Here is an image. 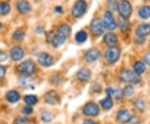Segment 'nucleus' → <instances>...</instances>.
<instances>
[{
    "label": "nucleus",
    "mask_w": 150,
    "mask_h": 124,
    "mask_svg": "<svg viewBox=\"0 0 150 124\" xmlns=\"http://www.w3.org/2000/svg\"><path fill=\"white\" fill-rule=\"evenodd\" d=\"M66 36H64L62 32H60L57 29L56 31L54 32H50L48 35V43H52V45L55 47V48H58L59 46H61L62 44H64V43L66 40Z\"/></svg>",
    "instance_id": "nucleus-1"
},
{
    "label": "nucleus",
    "mask_w": 150,
    "mask_h": 124,
    "mask_svg": "<svg viewBox=\"0 0 150 124\" xmlns=\"http://www.w3.org/2000/svg\"><path fill=\"white\" fill-rule=\"evenodd\" d=\"M118 13L124 19L129 18L132 13V7L128 0H121L117 4Z\"/></svg>",
    "instance_id": "nucleus-2"
},
{
    "label": "nucleus",
    "mask_w": 150,
    "mask_h": 124,
    "mask_svg": "<svg viewBox=\"0 0 150 124\" xmlns=\"http://www.w3.org/2000/svg\"><path fill=\"white\" fill-rule=\"evenodd\" d=\"M35 68H36V67H35L34 63L30 59L23 62L21 64H19V66L18 67V72L25 76L31 75L32 73H34Z\"/></svg>",
    "instance_id": "nucleus-3"
},
{
    "label": "nucleus",
    "mask_w": 150,
    "mask_h": 124,
    "mask_svg": "<svg viewBox=\"0 0 150 124\" xmlns=\"http://www.w3.org/2000/svg\"><path fill=\"white\" fill-rule=\"evenodd\" d=\"M87 4L84 0H78L72 8V14L75 18L81 17L86 11Z\"/></svg>",
    "instance_id": "nucleus-4"
},
{
    "label": "nucleus",
    "mask_w": 150,
    "mask_h": 124,
    "mask_svg": "<svg viewBox=\"0 0 150 124\" xmlns=\"http://www.w3.org/2000/svg\"><path fill=\"white\" fill-rule=\"evenodd\" d=\"M121 79L124 82H132V83H138L140 81L139 74L134 73L133 71L130 70H124L121 73L120 75Z\"/></svg>",
    "instance_id": "nucleus-5"
},
{
    "label": "nucleus",
    "mask_w": 150,
    "mask_h": 124,
    "mask_svg": "<svg viewBox=\"0 0 150 124\" xmlns=\"http://www.w3.org/2000/svg\"><path fill=\"white\" fill-rule=\"evenodd\" d=\"M119 56H120V50L115 47L109 48L105 53V58L109 63H116L119 58Z\"/></svg>",
    "instance_id": "nucleus-6"
},
{
    "label": "nucleus",
    "mask_w": 150,
    "mask_h": 124,
    "mask_svg": "<svg viewBox=\"0 0 150 124\" xmlns=\"http://www.w3.org/2000/svg\"><path fill=\"white\" fill-rule=\"evenodd\" d=\"M103 23L104 27L108 29V30H113L117 27V23H116V21L114 19V17L110 11H107L104 13Z\"/></svg>",
    "instance_id": "nucleus-7"
},
{
    "label": "nucleus",
    "mask_w": 150,
    "mask_h": 124,
    "mask_svg": "<svg viewBox=\"0 0 150 124\" xmlns=\"http://www.w3.org/2000/svg\"><path fill=\"white\" fill-rule=\"evenodd\" d=\"M91 31L94 34V35H97V36H99L101 35L103 31H104V26H103V21L101 19L98 18H93L91 22Z\"/></svg>",
    "instance_id": "nucleus-8"
},
{
    "label": "nucleus",
    "mask_w": 150,
    "mask_h": 124,
    "mask_svg": "<svg viewBox=\"0 0 150 124\" xmlns=\"http://www.w3.org/2000/svg\"><path fill=\"white\" fill-rule=\"evenodd\" d=\"M38 62L43 67H49L53 64V58L47 53H40L37 55Z\"/></svg>",
    "instance_id": "nucleus-9"
},
{
    "label": "nucleus",
    "mask_w": 150,
    "mask_h": 124,
    "mask_svg": "<svg viewBox=\"0 0 150 124\" xmlns=\"http://www.w3.org/2000/svg\"><path fill=\"white\" fill-rule=\"evenodd\" d=\"M83 113L88 116H96L99 113V108L96 103H87L83 108Z\"/></svg>",
    "instance_id": "nucleus-10"
},
{
    "label": "nucleus",
    "mask_w": 150,
    "mask_h": 124,
    "mask_svg": "<svg viewBox=\"0 0 150 124\" xmlns=\"http://www.w3.org/2000/svg\"><path fill=\"white\" fill-rule=\"evenodd\" d=\"M150 33V24L149 23H142L137 27L136 34L139 38H144Z\"/></svg>",
    "instance_id": "nucleus-11"
},
{
    "label": "nucleus",
    "mask_w": 150,
    "mask_h": 124,
    "mask_svg": "<svg viewBox=\"0 0 150 124\" xmlns=\"http://www.w3.org/2000/svg\"><path fill=\"white\" fill-rule=\"evenodd\" d=\"M23 55H24V53H23V50L22 49L21 47L16 46L11 49L10 57L13 61H18V60L22 59Z\"/></svg>",
    "instance_id": "nucleus-12"
},
{
    "label": "nucleus",
    "mask_w": 150,
    "mask_h": 124,
    "mask_svg": "<svg viewBox=\"0 0 150 124\" xmlns=\"http://www.w3.org/2000/svg\"><path fill=\"white\" fill-rule=\"evenodd\" d=\"M17 9L21 13H27L31 10V6L29 3L25 0H19L17 3Z\"/></svg>",
    "instance_id": "nucleus-13"
},
{
    "label": "nucleus",
    "mask_w": 150,
    "mask_h": 124,
    "mask_svg": "<svg viewBox=\"0 0 150 124\" xmlns=\"http://www.w3.org/2000/svg\"><path fill=\"white\" fill-rule=\"evenodd\" d=\"M44 100H45L46 103L54 105V104L58 103V102H59V96L54 91H49L45 94Z\"/></svg>",
    "instance_id": "nucleus-14"
},
{
    "label": "nucleus",
    "mask_w": 150,
    "mask_h": 124,
    "mask_svg": "<svg viewBox=\"0 0 150 124\" xmlns=\"http://www.w3.org/2000/svg\"><path fill=\"white\" fill-rule=\"evenodd\" d=\"M100 57V52L97 49L88 51L85 54V59L88 62H94Z\"/></svg>",
    "instance_id": "nucleus-15"
},
{
    "label": "nucleus",
    "mask_w": 150,
    "mask_h": 124,
    "mask_svg": "<svg viewBox=\"0 0 150 124\" xmlns=\"http://www.w3.org/2000/svg\"><path fill=\"white\" fill-rule=\"evenodd\" d=\"M117 118H118V121L119 123H124L129 122L132 118V117H131V114L129 113L128 111L122 110V111L118 112V115H117Z\"/></svg>",
    "instance_id": "nucleus-16"
},
{
    "label": "nucleus",
    "mask_w": 150,
    "mask_h": 124,
    "mask_svg": "<svg viewBox=\"0 0 150 124\" xmlns=\"http://www.w3.org/2000/svg\"><path fill=\"white\" fill-rule=\"evenodd\" d=\"M104 42L106 43L107 45L112 47L117 43L118 38L113 32H108L107 34H105V36H104Z\"/></svg>",
    "instance_id": "nucleus-17"
},
{
    "label": "nucleus",
    "mask_w": 150,
    "mask_h": 124,
    "mask_svg": "<svg viewBox=\"0 0 150 124\" xmlns=\"http://www.w3.org/2000/svg\"><path fill=\"white\" fill-rule=\"evenodd\" d=\"M77 77H78V78L80 81H88L90 78V77H91V73H90V71L88 70V69H87V68H81L80 70L78 72Z\"/></svg>",
    "instance_id": "nucleus-18"
},
{
    "label": "nucleus",
    "mask_w": 150,
    "mask_h": 124,
    "mask_svg": "<svg viewBox=\"0 0 150 124\" xmlns=\"http://www.w3.org/2000/svg\"><path fill=\"white\" fill-rule=\"evenodd\" d=\"M18 84H19V86L23 87V88H29V87H32L33 86L34 81L31 78L23 77V78H21L18 80Z\"/></svg>",
    "instance_id": "nucleus-19"
},
{
    "label": "nucleus",
    "mask_w": 150,
    "mask_h": 124,
    "mask_svg": "<svg viewBox=\"0 0 150 124\" xmlns=\"http://www.w3.org/2000/svg\"><path fill=\"white\" fill-rule=\"evenodd\" d=\"M20 98V95L19 93L14 90H12V91H9V92H7L6 94V99L9 102V103H16L19 100Z\"/></svg>",
    "instance_id": "nucleus-20"
},
{
    "label": "nucleus",
    "mask_w": 150,
    "mask_h": 124,
    "mask_svg": "<svg viewBox=\"0 0 150 124\" xmlns=\"http://www.w3.org/2000/svg\"><path fill=\"white\" fill-rule=\"evenodd\" d=\"M139 15L140 18L147 19L150 18V6H142L139 9Z\"/></svg>",
    "instance_id": "nucleus-21"
},
{
    "label": "nucleus",
    "mask_w": 150,
    "mask_h": 124,
    "mask_svg": "<svg viewBox=\"0 0 150 124\" xmlns=\"http://www.w3.org/2000/svg\"><path fill=\"white\" fill-rule=\"evenodd\" d=\"M145 64L143 63V62H136L135 64H134V70H135V73L137 74H142L144 73L145 71Z\"/></svg>",
    "instance_id": "nucleus-22"
},
{
    "label": "nucleus",
    "mask_w": 150,
    "mask_h": 124,
    "mask_svg": "<svg viewBox=\"0 0 150 124\" xmlns=\"http://www.w3.org/2000/svg\"><path fill=\"white\" fill-rule=\"evenodd\" d=\"M87 38H88V34L85 31H79L76 33L75 35V39L77 42L79 43H83L87 40Z\"/></svg>",
    "instance_id": "nucleus-23"
},
{
    "label": "nucleus",
    "mask_w": 150,
    "mask_h": 124,
    "mask_svg": "<svg viewBox=\"0 0 150 124\" xmlns=\"http://www.w3.org/2000/svg\"><path fill=\"white\" fill-rule=\"evenodd\" d=\"M100 104L102 105V107L104 108V109H106V110H108V109H110V108L112 107V98H111L110 97H106V98H104V99L101 100V102H100Z\"/></svg>",
    "instance_id": "nucleus-24"
},
{
    "label": "nucleus",
    "mask_w": 150,
    "mask_h": 124,
    "mask_svg": "<svg viewBox=\"0 0 150 124\" xmlns=\"http://www.w3.org/2000/svg\"><path fill=\"white\" fill-rule=\"evenodd\" d=\"M58 30H59L60 32H62L64 36L68 37L70 34V32H71V27H70L68 24L63 23V24H61V25L58 27Z\"/></svg>",
    "instance_id": "nucleus-25"
},
{
    "label": "nucleus",
    "mask_w": 150,
    "mask_h": 124,
    "mask_svg": "<svg viewBox=\"0 0 150 124\" xmlns=\"http://www.w3.org/2000/svg\"><path fill=\"white\" fill-rule=\"evenodd\" d=\"M24 102L27 103L28 106H32L37 103L38 99L36 96L34 95H27L24 97Z\"/></svg>",
    "instance_id": "nucleus-26"
},
{
    "label": "nucleus",
    "mask_w": 150,
    "mask_h": 124,
    "mask_svg": "<svg viewBox=\"0 0 150 124\" xmlns=\"http://www.w3.org/2000/svg\"><path fill=\"white\" fill-rule=\"evenodd\" d=\"M10 11V5L8 3H1L0 4V14L5 15Z\"/></svg>",
    "instance_id": "nucleus-27"
},
{
    "label": "nucleus",
    "mask_w": 150,
    "mask_h": 124,
    "mask_svg": "<svg viewBox=\"0 0 150 124\" xmlns=\"http://www.w3.org/2000/svg\"><path fill=\"white\" fill-rule=\"evenodd\" d=\"M24 36H25V32L22 29H19V30H17L16 32L13 33V38L16 41H20L24 38Z\"/></svg>",
    "instance_id": "nucleus-28"
},
{
    "label": "nucleus",
    "mask_w": 150,
    "mask_h": 124,
    "mask_svg": "<svg viewBox=\"0 0 150 124\" xmlns=\"http://www.w3.org/2000/svg\"><path fill=\"white\" fill-rule=\"evenodd\" d=\"M123 94L126 97H130L134 94V87L132 86H127L123 89Z\"/></svg>",
    "instance_id": "nucleus-29"
},
{
    "label": "nucleus",
    "mask_w": 150,
    "mask_h": 124,
    "mask_svg": "<svg viewBox=\"0 0 150 124\" xmlns=\"http://www.w3.org/2000/svg\"><path fill=\"white\" fill-rule=\"evenodd\" d=\"M14 124H29V120L27 118L19 117V118H17L15 119Z\"/></svg>",
    "instance_id": "nucleus-30"
},
{
    "label": "nucleus",
    "mask_w": 150,
    "mask_h": 124,
    "mask_svg": "<svg viewBox=\"0 0 150 124\" xmlns=\"http://www.w3.org/2000/svg\"><path fill=\"white\" fill-rule=\"evenodd\" d=\"M134 105L135 108H138V109H139V110H144V108L145 107L144 103L142 100H140V99L136 100V101L134 103Z\"/></svg>",
    "instance_id": "nucleus-31"
},
{
    "label": "nucleus",
    "mask_w": 150,
    "mask_h": 124,
    "mask_svg": "<svg viewBox=\"0 0 150 124\" xmlns=\"http://www.w3.org/2000/svg\"><path fill=\"white\" fill-rule=\"evenodd\" d=\"M52 118H53V117H52L51 113H49L48 112H44L42 114V119L44 122H50Z\"/></svg>",
    "instance_id": "nucleus-32"
},
{
    "label": "nucleus",
    "mask_w": 150,
    "mask_h": 124,
    "mask_svg": "<svg viewBox=\"0 0 150 124\" xmlns=\"http://www.w3.org/2000/svg\"><path fill=\"white\" fill-rule=\"evenodd\" d=\"M119 23H120L119 24V27H121V29L123 30V31L126 30L128 28V27H129V23L127 22L126 19H124V18H123V20H121Z\"/></svg>",
    "instance_id": "nucleus-33"
},
{
    "label": "nucleus",
    "mask_w": 150,
    "mask_h": 124,
    "mask_svg": "<svg viewBox=\"0 0 150 124\" xmlns=\"http://www.w3.org/2000/svg\"><path fill=\"white\" fill-rule=\"evenodd\" d=\"M22 112L25 114H29V113H31L33 112V108H31L30 106H27V107L23 108V109H22Z\"/></svg>",
    "instance_id": "nucleus-34"
},
{
    "label": "nucleus",
    "mask_w": 150,
    "mask_h": 124,
    "mask_svg": "<svg viewBox=\"0 0 150 124\" xmlns=\"http://www.w3.org/2000/svg\"><path fill=\"white\" fill-rule=\"evenodd\" d=\"M107 93L108 95V97H114L115 95V89H112V88H108L107 89Z\"/></svg>",
    "instance_id": "nucleus-35"
},
{
    "label": "nucleus",
    "mask_w": 150,
    "mask_h": 124,
    "mask_svg": "<svg viewBox=\"0 0 150 124\" xmlns=\"http://www.w3.org/2000/svg\"><path fill=\"white\" fill-rule=\"evenodd\" d=\"M5 73H6L5 68L0 65V79H1V78H3L4 77V75H5Z\"/></svg>",
    "instance_id": "nucleus-36"
},
{
    "label": "nucleus",
    "mask_w": 150,
    "mask_h": 124,
    "mask_svg": "<svg viewBox=\"0 0 150 124\" xmlns=\"http://www.w3.org/2000/svg\"><path fill=\"white\" fill-rule=\"evenodd\" d=\"M7 58H8V56H7V54H6L5 53L0 52V63L5 61V60L7 59Z\"/></svg>",
    "instance_id": "nucleus-37"
},
{
    "label": "nucleus",
    "mask_w": 150,
    "mask_h": 124,
    "mask_svg": "<svg viewBox=\"0 0 150 124\" xmlns=\"http://www.w3.org/2000/svg\"><path fill=\"white\" fill-rule=\"evenodd\" d=\"M144 58L145 63H146V64L149 65V66H150V53H149V54H146Z\"/></svg>",
    "instance_id": "nucleus-38"
},
{
    "label": "nucleus",
    "mask_w": 150,
    "mask_h": 124,
    "mask_svg": "<svg viewBox=\"0 0 150 124\" xmlns=\"http://www.w3.org/2000/svg\"><path fill=\"white\" fill-rule=\"evenodd\" d=\"M83 124H97L94 121H93V120H85L84 122H83Z\"/></svg>",
    "instance_id": "nucleus-39"
},
{
    "label": "nucleus",
    "mask_w": 150,
    "mask_h": 124,
    "mask_svg": "<svg viewBox=\"0 0 150 124\" xmlns=\"http://www.w3.org/2000/svg\"><path fill=\"white\" fill-rule=\"evenodd\" d=\"M1 27H2V24H1V23H0V29H1Z\"/></svg>",
    "instance_id": "nucleus-40"
}]
</instances>
